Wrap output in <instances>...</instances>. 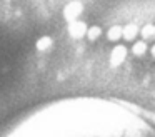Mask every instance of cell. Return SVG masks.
<instances>
[{
  "label": "cell",
  "instance_id": "6da1fadb",
  "mask_svg": "<svg viewBox=\"0 0 155 137\" xmlns=\"http://www.w3.org/2000/svg\"><path fill=\"white\" fill-rule=\"evenodd\" d=\"M82 12H84V5H82L80 2H70V3H67L65 9H64V19L67 20V22L77 20L78 17L82 15Z\"/></svg>",
  "mask_w": 155,
  "mask_h": 137
},
{
  "label": "cell",
  "instance_id": "7a4b0ae2",
  "mask_svg": "<svg viewBox=\"0 0 155 137\" xmlns=\"http://www.w3.org/2000/svg\"><path fill=\"white\" fill-rule=\"evenodd\" d=\"M87 32V25H85L82 20H72L68 22V33H70L72 39H82Z\"/></svg>",
  "mask_w": 155,
  "mask_h": 137
},
{
  "label": "cell",
  "instance_id": "3957f363",
  "mask_svg": "<svg viewBox=\"0 0 155 137\" xmlns=\"http://www.w3.org/2000/svg\"><path fill=\"white\" fill-rule=\"evenodd\" d=\"M125 53H127V50H125V47H124V45H117V47H114V50H112V53H110V65L118 67L122 62H124Z\"/></svg>",
  "mask_w": 155,
  "mask_h": 137
},
{
  "label": "cell",
  "instance_id": "277c9868",
  "mask_svg": "<svg viewBox=\"0 0 155 137\" xmlns=\"http://www.w3.org/2000/svg\"><path fill=\"white\" fill-rule=\"evenodd\" d=\"M137 33H138V29L134 23H128V25L122 27V37H124L125 40H128V42H132V40L137 37Z\"/></svg>",
  "mask_w": 155,
  "mask_h": 137
},
{
  "label": "cell",
  "instance_id": "5b68a950",
  "mask_svg": "<svg viewBox=\"0 0 155 137\" xmlns=\"http://www.w3.org/2000/svg\"><path fill=\"white\" fill-rule=\"evenodd\" d=\"M108 39H110L112 42L120 40L122 39V27H112V29L108 30Z\"/></svg>",
  "mask_w": 155,
  "mask_h": 137
},
{
  "label": "cell",
  "instance_id": "8992f818",
  "mask_svg": "<svg viewBox=\"0 0 155 137\" xmlns=\"http://www.w3.org/2000/svg\"><path fill=\"white\" fill-rule=\"evenodd\" d=\"M140 33L145 40H148V39L155 40V27H152V25H147L143 30H140Z\"/></svg>",
  "mask_w": 155,
  "mask_h": 137
},
{
  "label": "cell",
  "instance_id": "52a82bcc",
  "mask_svg": "<svg viewBox=\"0 0 155 137\" xmlns=\"http://www.w3.org/2000/svg\"><path fill=\"white\" fill-rule=\"evenodd\" d=\"M48 47H52V39L50 37H42V39H38V42H37V49L38 50H47Z\"/></svg>",
  "mask_w": 155,
  "mask_h": 137
},
{
  "label": "cell",
  "instance_id": "ba28073f",
  "mask_svg": "<svg viewBox=\"0 0 155 137\" xmlns=\"http://www.w3.org/2000/svg\"><path fill=\"white\" fill-rule=\"evenodd\" d=\"M132 50H134L135 55L140 57V55H143V53L147 52V43H145V42H137V43L134 45V49H132Z\"/></svg>",
  "mask_w": 155,
  "mask_h": 137
},
{
  "label": "cell",
  "instance_id": "9c48e42d",
  "mask_svg": "<svg viewBox=\"0 0 155 137\" xmlns=\"http://www.w3.org/2000/svg\"><path fill=\"white\" fill-rule=\"evenodd\" d=\"M87 37H88V40H92V42H94L95 39H98V37H100V29H98V27H92V29H87Z\"/></svg>",
  "mask_w": 155,
  "mask_h": 137
},
{
  "label": "cell",
  "instance_id": "30bf717a",
  "mask_svg": "<svg viewBox=\"0 0 155 137\" xmlns=\"http://www.w3.org/2000/svg\"><path fill=\"white\" fill-rule=\"evenodd\" d=\"M150 53H152V55H153V57H155V43H153V45H152V47H150Z\"/></svg>",
  "mask_w": 155,
  "mask_h": 137
}]
</instances>
